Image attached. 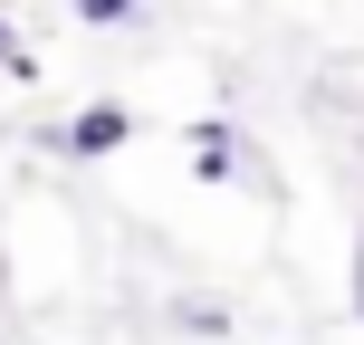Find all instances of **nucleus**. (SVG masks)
I'll return each instance as SVG.
<instances>
[{
  "instance_id": "1",
  "label": "nucleus",
  "mask_w": 364,
  "mask_h": 345,
  "mask_svg": "<svg viewBox=\"0 0 364 345\" xmlns=\"http://www.w3.org/2000/svg\"><path fill=\"white\" fill-rule=\"evenodd\" d=\"M192 164L211 173V182H269V164H259V154H240V134L220 125V115H211V125H192Z\"/></svg>"
},
{
  "instance_id": "2",
  "label": "nucleus",
  "mask_w": 364,
  "mask_h": 345,
  "mask_svg": "<svg viewBox=\"0 0 364 345\" xmlns=\"http://www.w3.org/2000/svg\"><path fill=\"white\" fill-rule=\"evenodd\" d=\"M58 144H68L77 164H96V154H115V144H134V115H125V106H87V115H77L68 134H58Z\"/></svg>"
},
{
  "instance_id": "3",
  "label": "nucleus",
  "mask_w": 364,
  "mask_h": 345,
  "mask_svg": "<svg viewBox=\"0 0 364 345\" xmlns=\"http://www.w3.org/2000/svg\"><path fill=\"white\" fill-rule=\"evenodd\" d=\"M173 317H182V327H192V336H220V327H230V307H220V297H182Z\"/></svg>"
},
{
  "instance_id": "4",
  "label": "nucleus",
  "mask_w": 364,
  "mask_h": 345,
  "mask_svg": "<svg viewBox=\"0 0 364 345\" xmlns=\"http://www.w3.org/2000/svg\"><path fill=\"white\" fill-rule=\"evenodd\" d=\"M77 19H87V29H125L134 0H77Z\"/></svg>"
},
{
  "instance_id": "5",
  "label": "nucleus",
  "mask_w": 364,
  "mask_h": 345,
  "mask_svg": "<svg viewBox=\"0 0 364 345\" xmlns=\"http://www.w3.org/2000/svg\"><path fill=\"white\" fill-rule=\"evenodd\" d=\"M0 68H10V77H29V48L10 38V19H0Z\"/></svg>"
},
{
  "instance_id": "6",
  "label": "nucleus",
  "mask_w": 364,
  "mask_h": 345,
  "mask_svg": "<svg viewBox=\"0 0 364 345\" xmlns=\"http://www.w3.org/2000/svg\"><path fill=\"white\" fill-rule=\"evenodd\" d=\"M355 317H364V240H355Z\"/></svg>"
}]
</instances>
